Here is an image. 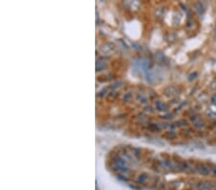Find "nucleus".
<instances>
[{"mask_svg": "<svg viewBox=\"0 0 216 190\" xmlns=\"http://www.w3.org/2000/svg\"><path fill=\"white\" fill-rule=\"evenodd\" d=\"M209 170L213 173L214 176H216V166H211V168H209Z\"/></svg>", "mask_w": 216, "mask_h": 190, "instance_id": "f03ea898", "label": "nucleus"}, {"mask_svg": "<svg viewBox=\"0 0 216 190\" xmlns=\"http://www.w3.org/2000/svg\"><path fill=\"white\" fill-rule=\"evenodd\" d=\"M198 170H199V172L201 174H203V175H207L209 173V171H211L209 168L207 167L206 165H199L198 166Z\"/></svg>", "mask_w": 216, "mask_h": 190, "instance_id": "f257e3e1", "label": "nucleus"}]
</instances>
